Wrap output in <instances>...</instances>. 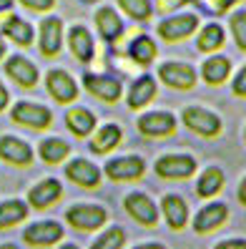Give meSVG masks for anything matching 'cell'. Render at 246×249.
Wrapping results in <instances>:
<instances>
[{"label":"cell","mask_w":246,"mask_h":249,"mask_svg":"<svg viewBox=\"0 0 246 249\" xmlns=\"http://www.w3.org/2000/svg\"><path fill=\"white\" fill-rule=\"evenodd\" d=\"M63 196V186L58 179H43L40 184H35L31 192H28V204L35 209H48L50 204H55Z\"/></svg>","instance_id":"19"},{"label":"cell","mask_w":246,"mask_h":249,"mask_svg":"<svg viewBox=\"0 0 246 249\" xmlns=\"http://www.w3.org/2000/svg\"><path fill=\"white\" fill-rule=\"evenodd\" d=\"M46 89L48 93L58 101V104H70V101L78 98V83L73 81L68 71L61 68H50L46 76Z\"/></svg>","instance_id":"8"},{"label":"cell","mask_w":246,"mask_h":249,"mask_svg":"<svg viewBox=\"0 0 246 249\" xmlns=\"http://www.w3.org/2000/svg\"><path fill=\"white\" fill-rule=\"evenodd\" d=\"M66 126L73 131L76 136H88L91 131L96 128V116H93V111H88V108H83V106H76V108H70L68 113H66Z\"/></svg>","instance_id":"25"},{"label":"cell","mask_w":246,"mask_h":249,"mask_svg":"<svg viewBox=\"0 0 246 249\" xmlns=\"http://www.w3.org/2000/svg\"><path fill=\"white\" fill-rule=\"evenodd\" d=\"M38 154L46 164H61V161L68 159L70 146L63 139H43L40 146H38Z\"/></svg>","instance_id":"29"},{"label":"cell","mask_w":246,"mask_h":249,"mask_svg":"<svg viewBox=\"0 0 246 249\" xmlns=\"http://www.w3.org/2000/svg\"><path fill=\"white\" fill-rule=\"evenodd\" d=\"M103 171L111 181H136L146 171V161L141 156H118V159H111Z\"/></svg>","instance_id":"5"},{"label":"cell","mask_w":246,"mask_h":249,"mask_svg":"<svg viewBox=\"0 0 246 249\" xmlns=\"http://www.w3.org/2000/svg\"><path fill=\"white\" fill-rule=\"evenodd\" d=\"M226 216H229L226 204L213 201V204L204 207V209L194 216V229H196L198 234H209V231H213V229H219V227L226 222Z\"/></svg>","instance_id":"21"},{"label":"cell","mask_w":246,"mask_h":249,"mask_svg":"<svg viewBox=\"0 0 246 249\" xmlns=\"http://www.w3.org/2000/svg\"><path fill=\"white\" fill-rule=\"evenodd\" d=\"M158 78H161L166 86H171V89L189 91L196 83V71L189 63L168 61V63H161V68H158Z\"/></svg>","instance_id":"11"},{"label":"cell","mask_w":246,"mask_h":249,"mask_svg":"<svg viewBox=\"0 0 246 249\" xmlns=\"http://www.w3.org/2000/svg\"><path fill=\"white\" fill-rule=\"evenodd\" d=\"M183 126L191 128L194 134L198 136H216L221 131V119L216 113L206 111V108H198V106H189L183 111Z\"/></svg>","instance_id":"7"},{"label":"cell","mask_w":246,"mask_h":249,"mask_svg":"<svg viewBox=\"0 0 246 249\" xmlns=\"http://www.w3.org/2000/svg\"><path fill=\"white\" fill-rule=\"evenodd\" d=\"M156 53L158 51H156V43H153L151 36H136L131 40V46H128V55H131L138 66L153 63L156 61Z\"/></svg>","instance_id":"27"},{"label":"cell","mask_w":246,"mask_h":249,"mask_svg":"<svg viewBox=\"0 0 246 249\" xmlns=\"http://www.w3.org/2000/svg\"><path fill=\"white\" fill-rule=\"evenodd\" d=\"M123 209L128 212V216L136 219L138 224L143 227H153L158 222V209L151 196L141 194V192H131L126 199H123Z\"/></svg>","instance_id":"10"},{"label":"cell","mask_w":246,"mask_h":249,"mask_svg":"<svg viewBox=\"0 0 246 249\" xmlns=\"http://www.w3.org/2000/svg\"><path fill=\"white\" fill-rule=\"evenodd\" d=\"M196 171V159L189 154H168L156 161V174L161 179H189Z\"/></svg>","instance_id":"4"},{"label":"cell","mask_w":246,"mask_h":249,"mask_svg":"<svg viewBox=\"0 0 246 249\" xmlns=\"http://www.w3.org/2000/svg\"><path fill=\"white\" fill-rule=\"evenodd\" d=\"M231 89H234L236 96H246V66L236 73V78H234V83H231Z\"/></svg>","instance_id":"36"},{"label":"cell","mask_w":246,"mask_h":249,"mask_svg":"<svg viewBox=\"0 0 246 249\" xmlns=\"http://www.w3.org/2000/svg\"><path fill=\"white\" fill-rule=\"evenodd\" d=\"M61 249H78V247H76V244H63Z\"/></svg>","instance_id":"45"},{"label":"cell","mask_w":246,"mask_h":249,"mask_svg":"<svg viewBox=\"0 0 246 249\" xmlns=\"http://www.w3.org/2000/svg\"><path fill=\"white\" fill-rule=\"evenodd\" d=\"M8 101H10V93H8V89L3 86V81H0V111H5Z\"/></svg>","instance_id":"40"},{"label":"cell","mask_w":246,"mask_h":249,"mask_svg":"<svg viewBox=\"0 0 246 249\" xmlns=\"http://www.w3.org/2000/svg\"><path fill=\"white\" fill-rule=\"evenodd\" d=\"M153 98H156V81L151 76H141V78L133 81L131 91L126 96V104L131 108H143V106H148Z\"/></svg>","instance_id":"23"},{"label":"cell","mask_w":246,"mask_h":249,"mask_svg":"<svg viewBox=\"0 0 246 249\" xmlns=\"http://www.w3.org/2000/svg\"><path fill=\"white\" fill-rule=\"evenodd\" d=\"M83 86L88 89L96 98L106 101V104H115V101L121 98V91L123 86L118 78L113 76H100V73H85L83 76Z\"/></svg>","instance_id":"12"},{"label":"cell","mask_w":246,"mask_h":249,"mask_svg":"<svg viewBox=\"0 0 246 249\" xmlns=\"http://www.w3.org/2000/svg\"><path fill=\"white\" fill-rule=\"evenodd\" d=\"M161 212L166 216V222L171 229H183L186 222H189V207H186V201L176 194H168L164 196L161 201Z\"/></svg>","instance_id":"22"},{"label":"cell","mask_w":246,"mask_h":249,"mask_svg":"<svg viewBox=\"0 0 246 249\" xmlns=\"http://www.w3.org/2000/svg\"><path fill=\"white\" fill-rule=\"evenodd\" d=\"M61 46H63V20L58 16H48L40 20V28H38V48L43 55H58L61 53Z\"/></svg>","instance_id":"3"},{"label":"cell","mask_w":246,"mask_h":249,"mask_svg":"<svg viewBox=\"0 0 246 249\" xmlns=\"http://www.w3.org/2000/svg\"><path fill=\"white\" fill-rule=\"evenodd\" d=\"M196 28H198V18L194 16V13H181V16H171V18L161 20L156 31H158V36H161L164 40L176 43V40L189 38Z\"/></svg>","instance_id":"6"},{"label":"cell","mask_w":246,"mask_h":249,"mask_svg":"<svg viewBox=\"0 0 246 249\" xmlns=\"http://www.w3.org/2000/svg\"><path fill=\"white\" fill-rule=\"evenodd\" d=\"M10 119L20 124V126H28V128H48L50 121H53V113L48 106L43 104H33V101H18L10 111Z\"/></svg>","instance_id":"2"},{"label":"cell","mask_w":246,"mask_h":249,"mask_svg":"<svg viewBox=\"0 0 246 249\" xmlns=\"http://www.w3.org/2000/svg\"><path fill=\"white\" fill-rule=\"evenodd\" d=\"M5 73L23 89H33L38 83V68L25 55H10L5 61Z\"/></svg>","instance_id":"18"},{"label":"cell","mask_w":246,"mask_h":249,"mask_svg":"<svg viewBox=\"0 0 246 249\" xmlns=\"http://www.w3.org/2000/svg\"><path fill=\"white\" fill-rule=\"evenodd\" d=\"M229 73H231V63H229L226 55H211L209 61L201 66V76H204V81L211 83V86L224 83L229 78Z\"/></svg>","instance_id":"26"},{"label":"cell","mask_w":246,"mask_h":249,"mask_svg":"<svg viewBox=\"0 0 246 249\" xmlns=\"http://www.w3.org/2000/svg\"><path fill=\"white\" fill-rule=\"evenodd\" d=\"M18 3L25 10H33V13H48L55 8V0H18Z\"/></svg>","instance_id":"35"},{"label":"cell","mask_w":246,"mask_h":249,"mask_svg":"<svg viewBox=\"0 0 246 249\" xmlns=\"http://www.w3.org/2000/svg\"><path fill=\"white\" fill-rule=\"evenodd\" d=\"M28 216V204L20 199H10V201H0V229L16 227Z\"/></svg>","instance_id":"28"},{"label":"cell","mask_w":246,"mask_h":249,"mask_svg":"<svg viewBox=\"0 0 246 249\" xmlns=\"http://www.w3.org/2000/svg\"><path fill=\"white\" fill-rule=\"evenodd\" d=\"M83 3H98V0H83Z\"/></svg>","instance_id":"46"},{"label":"cell","mask_w":246,"mask_h":249,"mask_svg":"<svg viewBox=\"0 0 246 249\" xmlns=\"http://www.w3.org/2000/svg\"><path fill=\"white\" fill-rule=\"evenodd\" d=\"M221 186H224V171L219 166H209L204 174H201V179L196 184V194L198 196H213V194H219L221 192Z\"/></svg>","instance_id":"30"},{"label":"cell","mask_w":246,"mask_h":249,"mask_svg":"<svg viewBox=\"0 0 246 249\" xmlns=\"http://www.w3.org/2000/svg\"><path fill=\"white\" fill-rule=\"evenodd\" d=\"M224 40H226V36H224V28L219 25V23H209L204 31L198 33V38H196V46H198V51H204V53H211V51H219L221 46H224Z\"/></svg>","instance_id":"31"},{"label":"cell","mask_w":246,"mask_h":249,"mask_svg":"<svg viewBox=\"0 0 246 249\" xmlns=\"http://www.w3.org/2000/svg\"><path fill=\"white\" fill-rule=\"evenodd\" d=\"M231 33L241 51H246V10H236L231 16Z\"/></svg>","instance_id":"34"},{"label":"cell","mask_w":246,"mask_h":249,"mask_svg":"<svg viewBox=\"0 0 246 249\" xmlns=\"http://www.w3.org/2000/svg\"><path fill=\"white\" fill-rule=\"evenodd\" d=\"M66 222L78 231H96L108 222V212L98 204H73L66 212Z\"/></svg>","instance_id":"1"},{"label":"cell","mask_w":246,"mask_h":249,"mask_svg":"<svg viewBox=\"0 0 246 249\" xmlns=\"http://www.w3.org/2000/svg\"><path fill=\"white\" fill-rule=\"evenodd\" d=\"M68 48L81 63H88L96 53V43H93V36H91L88 28L81 25V23H76L70 28L68 31Z\"/></svg>","instance_id":"16"},{"label":"cell","mask_w":246,"mask_h":249,"mask_svg":"<svg viewBox=\"0 0 246 249\" xmlns=\"http://www.w3.org/2000/svg\"><path fill=\"white\" fill-rule=\"evenodd\" d=\"M13 13V0H0V25L5 23V18Z\"/></svg>","instance_id":"39"},{"label":"cell","mask_w":246,"mask_h":249,"mask_svg":"<svg viewBox=\"0 0 246 249\" xmlns=\"http://www.w3.org/2000/svg\"><path fill=\"white\" fill-rule=\"evenodd\" d=\"M133 249H166L164 244H156V242H148V244H138V247H133Z\"/></svg>","instance_id":"42"},{"label":"cell","mask_w":246,"mask_h":249,"mask_svg":"<svg viewBox=\"0 0 246 249\" xmlns=\"http://www.w3.org/2000/svg\"><path fill=\"white\" fill-rule=\"evenodd\" d=\"M0 159L13 166H28L33 161V149L16 136H0Z\"/></svg>","instance_id":"17"},{"label":"cell","mask_w":246,"mask_h":249,"mask_svg":"<svg viewBox=\"0 0 246 249\" xmlns=\"http://www.w3.org/2000/svg\"><path fill=\"white\" fill-rule=\"evenodd\" d=\"M239 201L246 207V177H244V181L239 184Z\"/></svg>","instance_id":"41"},{"label":"cell","mask_w":246,"mask_h":249,"mask_svg":"<svg viewBox=\"0 0 246 249\" xmlns=\"http://www.w3.org/2000/svg\"><path fill=\"white\" fill-rule=\"evenodd\" d=\"M5 40H3V33H0V61H3V58H5Z\"/></svg>","instance_id":"43"},{"label":"cell","mask_w":246,"mask_h":249,"mask_svg":"<svg viewBox=\"0 0 246 249\" xmlns=\"http://www.w3.org/2000/svg\"><path fill=\"white\" fill-rule=\"evenodd\" d=\"M121 139H123L121 126L106 124V126H100V131H96V136L91 139V151L93 154H108L121 143Z\"/></svg>","instance_id":"24"},{"label":"cell","mask_w":246,"mask_h":249,"mask_svg":"<svg viewBox=\"0 0 246 249\" xmlns=\"http://www.w3.org/2000/svg\"><path fill=\"white\" fill-rule=\"evenodd\" d=\"M63 227L58 222H35L31 224L25 231H23V242L31 244V247H50V244H58L63 239Z\"/></svg>","instance_id":"13"},{"label":"cell","mask_w":246,"mask_h":249,"mask_svg":"<svg viewBox=\"0 0 246 249\" xmlns=\"http://www.w3.org/2000/svg\"><path fill=\"white\" fill-rule=\"evenodd\" d=\"M138 131L148 139L171 136L176 131V116L168 111H148L138 119Z\"/></svg>","instance_id":"9"},{"label":"cell","mask_w":246,"mask_h":249,"mask_svg":"<svg viewBox=\"0 0 246 249\" xmlns=\"http://www.w3.org/2000/svg\"><path fill=\"white\" fill-rule=\"evenodd\" d=\"M66 177L83 186V189H96L100 186V169L96 164H91L88 159H73L70 164L66 166Z\"/></svg>","instance_id":"14"},{"label":"cell","mask_w":246,"mask_h":249,"mask_svg":"<svg viewBox=\"0 0 246 249\" xmlns=\"http://www.w3.org/2000/svg\"><path fill=\"white\" fill-rule=\"evenodd\" d=\"M93 20H96V28H98L100 38H103L106 43H115L123 36V20H121L118 13H115V8H111V5L98 8Z\"/></svg>","instance_id":"15"},{"label":"cell","mask_w":246,"mask_h":249,"mask_svg":"<svg viewBox=\"0 0 246 249\" xmlns=\"http://www.w3.org/2000/svg\"><path fill=\"white\" fill-rule=\"evenodd\" d=\"M0 249H18L16 244H0Z\"/></svg>","instance_id":"44"},{"label":"cell","mask_w":246,"mask_h":249,"mask_svg":"<svg viewBox=\"0 0 246 249\" xmlns=\"http://www.w3.org/2000/svg\"><path fill=\"white\" fill-rule=\"evenodd\" d=\"M186 3H191V0H156V8L161 10V13H171V10H176Z\"/></svg>","instance_id":"37"},{"label":"cell","mask_w":246,"mask_h":249,"mask_svg":"<svg viewBox=\"0 0 246 249\" xmlns=\"http://www.w3.org/2000/svg\"><path fill=\"white\" fill-rule=\"evenodd\" d=\"M118 5H121V10L126 13L128 18L141 20V23H146V20L153 16L151 0H118Z\"/></svg>","instance_id":"32"},{"label":"cell","mask_w":246,"mask_h":249,"mask_svg":"<svg viewBox=\"0 0 246 249\" xmlns=\"http://www.w3.org/2000/svg\"><path fill=\"white\" fill-rule=\"evenodd\" d=\"M126 244V229L123 227H111L91 244V249H121Z\"/></svg>","instance_id":"33"},{"label":"cell","mask_w":246,"mask_h":249,"mask_svg":"<svg viewBox=\"0 0 246 249\" xmlns=\"http://www.w3.org/2000/svg\"><path fill=\"white\" fill-rule=\"evenodd\" d=\"M0 33H3L8 40H13L16 46H23V48H28L35 38L33 25L28 20H23L20 16H16V13H10V16L5 18V23L0 25Z\"/></svg>","instance_id":"20"},{"label":"cell","mask_w":246,"mask_h":249,"mask_svg":"<svg viewBox=\"0 0 246 249\" xmlns=\"http://www.w3.org/2000/svg\"><path fill=\"white\" fill-rule=\"evenodd\" d=\"M216 249H246V239H226L216 244Z\"/></svg>","instance_id":"38"}]
</instances>
